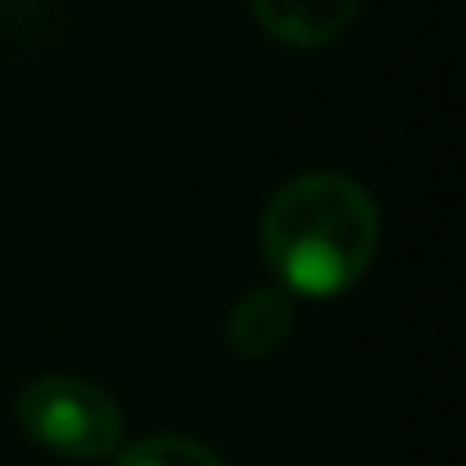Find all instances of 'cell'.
Here are the masks:
<instances>
[{"mask_svg":"<svg viewBox=\"0 0 466 466\" xmlns=\"http://www.w3.org/2000/svg\"><path fill=\"white\" fill-rule=\"evenodd\" d=\"M261 248L284 289L302 298L348 293L380 248L375 201L348 174H298L261 215Z\"/></svg>","mask_w":466,"mask_h":466,"instance_id":"cell-1","label":"cell"},{"mask_svg":"<svg viewBox=\"0 0 466 466\" xmlns=\"http://www.w3.org/2000/svg\"><path fill=\"white\" fill-rule=\"evenodd\" d=\"M19 425L51 452L96 461L119 448L124 416L115 398L74 375H42L19 393Z\"/></svg>","mask_w":466,"mask_h":466,"instance_id":"cell-2","label":"cell"},{"mask_svg":"<svg viewBox=\"0 0 466 466\" xmlns=\"http://www.w3.org/2000/svg\"><path fill=\"white\" fill-rule=\"evenodd\" d=\"M257 24L289 46H325L348 33L361 0H248Z\"/></svg>","mask_w":466,"mask_h":466,"instance_id":"cell-3","label":"cell"},{"mask_svg":"<svg viewBox=\"0 0 466 466\" xmlns=\"http://www.w3.org/2000/svg\"><path fill=\"white\" fill-rule=\"evenodd\" d=\"M293 325L284 289H248L228 311V348L238 357H270Z\"/></svg>","mask_w":466,"mask_h":466,"instance_id":"cell-4","label":"cell"},{"mask_svg":"<svg viewBox=\"0 0 466 466\" xmlns=\"http://www.w3.org/2000/svg\"><path fill=\"white\" fill-rule=\"evenodd\" d=\"M119 466H224V457L187 434H147L124 448Z\"/></svg>","mask_w":466,"mask_h":466,"instance_id":"cell-5","label":"cell"}]
</instances>
